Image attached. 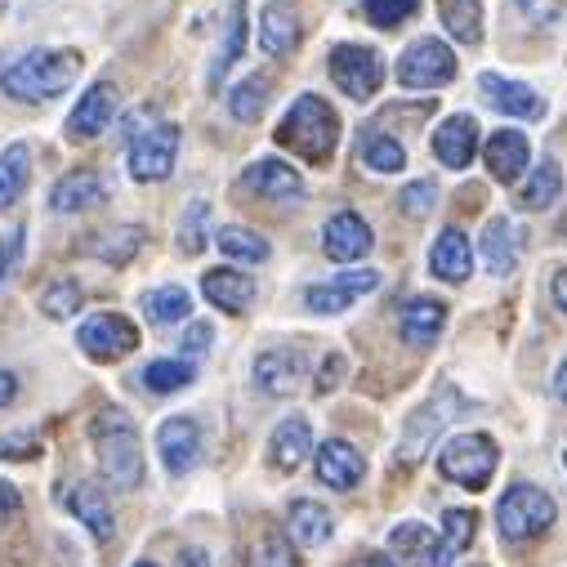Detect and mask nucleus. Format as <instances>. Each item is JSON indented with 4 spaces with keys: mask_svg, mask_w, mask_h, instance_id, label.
Returning <instances> with one entry per match:
<instances>
[{
    "mask_svg": "<svg viewBox=\"0 0 567 567\" xmlns=\"http://www.w3.org/2000/svg\"><path fill=\"white\" fill-rule=\"evenodd\" d=\"M81 54L76 50H28L0 68V94L19 103H45L59 99L76 76H81Z\"/></svg>",
    "mask_w": 567,
    "mask_h": 567,
    "instance_id": "f257e3e1",
    "label": "nucleus"
},
{
    "mask_svg": "<svg viewBox=\"0 0 567 567\" xmlns=\"http://www.w3.org/2000/svg\"><path fill=\"white\" fill-rule=\"evenodd\" d=\"M272 138H277V148H287L313 166H327L340 144V116L322 94H300L287 107V116L277 121Z\"/></svg>",
    "mask_w": 567,
    "mask_h": 567,
    "instance_id": "f03ea898",
    "label": "nucleus"
},
{
    "mask_svg": "<svg viewBox=\"0 0 567 567\" xmlns=\"http://www.w3.org/2000/svg\"><path fill=\"white\" fill-rule=\"evenodd\" d=\"M90 443L99 456V470L112 487L134 492L144 483V447H138V430L121 406H99V415L90 420Z\"/></svg>",
    "mask_w": 567,
    "mask_h": 567,
    "instance_id": "7ed1b4c3",
    "label": "nucleus"
},
{
    "mask_svg": "<svg viewBox=\"0 0 567 567\" xmlns=\"http://www.w3.org/2000/svg\"><path fill=\"white\" fill-rule=\"evenodd\" d=\"M501 465V452L487 434H456L443 452H439V474L456 487H470V492H483L492 483Z\"/></svg>",
    "mask_w": 567,
    "mask_h": 567,
    "instance_id": "20e7f679",
    "label": "nucleus"
},
{
    "mask_svg": "<svg viewBox=\"0 0 567 567\" xmlns=\"http://www.w3.org/2000/svg\"><path fill=\"white\" fill-rule=\"evenodd\" d=\"M554 496L549 492H540V487H532V483H514L505 496H501V505H496V527H501V536L505 540H532V536H540L549 523H554Z\"/></svg>",
    "mask_w": 567,
    "mask_h": 567,
    "instance_id": "39448f33",
    "label": "nucleus"
},
{
    "mask_svg": "<svg viewBox=\"0 0 567 567\" xmlns=\"http://www.w3.org/2000/svg\"><path fill=\"white\" fill-rule=\"evenodd\" d=\"M175 157H179V125L153 121L144 134L130 138L125 171H130L134 184H162L175 171Z\"/></svg>",
    "mask_w": 567,
    "mask_h": 567,
    "instance_id": "423d86ee",
    "label": "nucleus"
},
{
    "mask_svg": "<svg viewBox=\"0 0 567 567\" xmlns=\"http://www.w3.org/2000/svg\"><path fill=\"white\" fill-rule=\"evenodd\" d=\"M456 411H461V393H456V389H443V393H434L430 402H424L420 411H411V420L402 424L398 461H402V465H415V461H424V456H430L434 439L447 430Z\"/></svg>",
    "mask_w": 567,
    "mask_h": 567,
    "instance_id": "0eeeda50",
    "label": "nucleus"
},
{
    "mask_svg": "<svg viewBox=\"0 0 567 567\" xmlns=\"http://www.w3.org/2000/svg\"><path fill=\"white\" fill-rule=\"evenodd\" d=\"M456 81V54L434 41V37H420L402 50L398 59V85L402 90H443Z\"/></svg>",
    "mask_w": 567,
    "mask_h": 567,
    "instance_id": "6e6552de",
    "label": "nucleus"
},
{
    "mask_svg": "<svg viewBox=\"0 0 567 567\" xmlns=\"http://www.w3.org/2000/svg\"><path fill=\"white\" fill-rule=\"evenodd\" d=\"M327 68H331V81L358 103H367L384 81V63H380V54L371 45H336Z\"/></svg>",
    "mask_w": 567,
    "mask_h": 567,
    "instance_id": "1a4fd4ad",
    "label": "nucleus"
},
{
    "mask_svg": "<svg viewBox=\"0 0 567 567\" xmlns=\"http://www.w3.org/2000/svg\"><path fill=\"white\" fill-rule=\"evenodd\" d=\"M76 344H81V353L94 358V362H116V358H125V353L138 349V331H134V322L121 318V313H94V318L81 322Z\"/></svg>",
    "mask_w": 567,
    "mask_h": 567,
    "instance_id": "9d476101",
    "label": "nucleus"
},
{
    "mask_svg": "<svg viewBox=\"0 0 567 567\" xmlns=\"http://www.w3.org/2000/svg\"><path fill=\"white\" fill-rule=\"evenodd\" d=\"M309 375V353L300 344H277L255 358V384L272 398H291Z\"/></svg>",
    "mask_w": 567,
    "mask_h": 567,
    "instance_id": "9b49d317",
    "label": "nucleus"
},
{
    "mask_svg": "<svg viewBox=\"0 0 567 567\" xmlns=\"http://www.w3.org/2000/svg\"><path fill=\"white\" fill-rule=\"evenodd\" d=\"M375 287H380V272L375 268H353V272H344L336 281H318V287H309L305 291V305H309V313H344V309H353Z\"/></svg>",
    "mask_w": 567,
    "mask_h": 567,
    "instance_id": "f8f14e48",
    "label": "nucleus"
},
{
    "mask_svg": "<svg viewBox=\"0 0 567 567\" xmlns=\"http://www.w3.org/2000/svg\"><path fill=\"white\" fill-rule=\"evenodd\" d=\"M157 452H162V465L171 474H193L197 461H202V430L193 415H171L162 420L157 430Z\"/></svg>",
    "mask_w": 567,
    "mask_h": 567,
    "instance_id": "ddd939ff",
    "label": "nucleus"
},
{
    "mask_svg": "<svg viewBox=\"0 0 567 567\" xmlns=\"http://www.w3.org/2000/svg\"><path fill=\"white\" fill-rule=\"evenodd\" d=\"M313 452V424L305 415H287L268 439V465L277 474H296Z\"/></svg>",
    "mask_w": 567,
    "mask_h": 567,
    "instance_id": "4468645a",
    "label": "nucleus"
},
{
    "mask_svg": "<svg viewBox=\"0 0 567 567\" xmlns=\"http://www.w3.org/2000/svg\"><path fill=\"white\" fill-rule=\"evenodd\" d=\"M478 90H483V99H487L496 112H505V116L545 121V99H540L532 85H523V81H505V76H496V72H483V76H478Z\"/></svg>",
    "mask_w": 567,
    "mask_h": 567,
    "instance_id": "2eb2a0df",
    "label": "nucleus"
},
{
    "mask_svg": "<svg viewBox=\"0 0 567 567\" xmlns=\"http://www.w3.org/2000/svg\"><path fill=\"white\" fill-rule=\"evenodd\" d=\"M112 121H116V90H112L107 81H99V85H90V90L81 94V103L72 107V116H68V138L85 144V138H99Z\"/></svg>",
    "mask_w": 567,
    "mask_h": 567,
    "instance_id": "dca6fc26",
    "label": "nucleus"
},
{
    "mask_svg": "<svg viewBox=\"0 0 567 567\" xmlns=\"http://www.w3.org/2000/svg\"><path fill=\"white\" fill-rule=\"evenodd\" d=\"M241 188L255 193V197H264V202H300L305 197V179L287 162H277V157L246 166L241 171Z\"/></svg>",
    "mask_w": 567,
    "mask_h": 567,
    "instance_id": "f3484780",
    "label": "nucleus"
},
{
    "mask_svg": "<svg viewBox=\"0 0 567 567\" xmlns=\"http://www.w3.org/2000/svg\"><path fill=\"white\" fill-rule=\"evenodd\" d=\"M443 327H447V309H443L439 300H430V296H411V300L402 305V313H398V331H402V340H406L411 349L439 344Z\"/></svg>",
    "mask_w": 567,
    "mask_h": 567,
    "instance_id": "a211bd4d",
    "label": "nucleus"
},
{
    "mask_svg": "<svg viewBox=\"0 0 567 567\" xmlns=\"http://www.w3.org/2000/svg\"><path fill=\"white\" fill-rule=\"evenodd\" d=\"M523 246H527L523 224H514V219H492V224L483 228L478 255H483V264H487L496 277H509V272L518 268V259H523Z\"/></svg>",
    "mask_w": 567,
    "mask_h": 567,
    "instance_id": "6ab92c4d",
    "label": "nucleus"
},
{
    "mask_svg": "<svg viewBox=\"0 0 567 567\" xmlns=\"http://www.w3.org/2000/svg\"><path fill=\"white\" fill-rule=\"evenodd\" d=\"M478 153V121L474 116H447L439 130H434V157L447 166V171H465Z\"/></svg>",
    "mask_w": 567,
    "mask_h": 567,
    "instance_id": "aec40b11",
    "label": "nucleus"
},
{
    "mask_svg": "<svg viewBox=\"0 0 567 567\" xmlns=\"http://www.w3.org/2000/svg\"><path fill=\"white\" fill-rule=\"evenodd\" d=\"M322 246H327L331 259L353 264V259H362V255L371 250V224H367L358 210H340V215L327 219V228H322Z\"/></svg>",
    "mask_w": 567,
    "mask_h": 567,
    "instance_id": "412c9836",
    "label": "nucleus"
},
{
    "mask_svg": "<svg viewBox=\"0 0 567 567\" xmlns=\"http://www.w3.org/2000/svg\"><path fill=\"white\" fill-rule=\"evenodd\" d=\"M318 478L331 487V492H353L358 483H362V474H367V461L358 456V447H349L344 439H327L322 447H318Z\"/></svg>",
    "mask_w": 567,
    "mask_h": 567,
    "instance_id": "4be33fe9",
    "label": "nucleus"
},
{
    "mask_svg": "<svg viewBox=\"0 0 567 567\" xmlns=\"http://www.w3.org/2000/svg\"><path fill=\"white\" fill-rule=\"evenodd\" d=\"M99 202H107V184L94 171H72L50 193V210L54 215H81V210H94Z\"/></svg>",
    "mask_w": 567,
    "mask_h": 567,
    "instance_id": "5701e85b",
    "label": "nucleus"
},
{
    "mask_svg": "<svg viewBox=\"0 0 567 567\" xmlns=\"http://www.w3.org/2000/svg\"><path fill=\"white\" fill-rule=\"evenodd\" d=\"M63 505L85 523V532H90L94 540H112L116 518H112V505H107V496L99 492V483H72L68 496H63Z\"/></svg>",
    "mask_w": 567,
    "mask_h": 567,
    "instance_id": "b1692460",
    "label": "nucleus"
},
{
    "mask_svg": "<svg viewBox=\"0 0 567 567\" xmlns=\"http://www.w3.org/2000/svg\"><path fill=\"white\" fill-rule=\"evenodd\" d=\"M300 41V23H296V10L287 6V0H268V6L259 10V50L281 59L291 54Z\"/></svg>",
    "mask_w": 567,
    "mask_h": 567,
    "instance_id": "393cba45",
    "label": "nucleus"
},
{
    "mask_svg": "<svg viewBox=\"0 0 567 567\" xmlns=\"http://www.w3.org/2000/svg\"><path fill=\"white\" fill-rule=\"evenodd\" d=\"M202 291H206V300H210L215 309H224V313H246L250 300H255V281H250L246 272H237V268H210V272L202 277Z\"/></svg>",
    "mask_w": 567,
    "mask_h": 567,
    "instance_id": "a878e982",
    "label": "nucleus"
},
{
    "mask_svg": "<svg viewBox=\"0 0 567 567\" xmlns=\"http://www.w3.org/2000/svg\"><path fill=\"white\" fill-rule=\"evenodd\" d=\"M430 272L439 281H465L474 272V250H470V237L461 228H443L434 250H430Z\"/></svg>",
    "mask_w": 567,
    "mask_h": 567,
    "instance_id": "bb28decb",
    "label": "nucleus"
},
{
    "mask_svg": "<svg viewBox=\"0 0 567 567\" xmlns=\"http://www.w3.org/2000/svg\"><path fill=\"white\" fill-rule=\"evenodd\" d=\"M527 134H518V130H496L492 138H487V171H492V179H501V184H514L523 171H527Z\"/></svg>",
    "mask_w": 567,
    "mask_h": 567,
    "instance_id": "cd10ccee",
    "label": "nucleus"
},
{
    "mask_svg": "<svg viewBox=\"0 0 567 567\" xmlns=\"http://www.w3.org/2000/svg\"><path fill=\"white\" fill-rule=\"evenodd\" d=\"M331 532H336V518H331L327 505H318V501H296V505L287 509V536H291L296 545L318 549V545L331 540Z\"/></svg>",
    "mask_w": 567,
    "mask_h": 567,
    "instance_id": "c85d7f7f",
    "label": "nucleus"
},
{
    "mask_svg": "<svg viewBox=\"0 0 567 567\" xmlns=\"http://www.w3.org/2000/svg\"><path fill=\"white\" fill-rule=\"evenodd\" d=\"M389 549L411 563V567H434V554H439V536L424 527V523H398L389 532Z\"/></svg>",
    "mask_w": 567,
    "mask_h": 567,
    "instance_id": "c756f323",
    "label": "nucleus"
},
{
    "mask_svg": "<svg viewBox=\"0 0 567 567\" xmlns=\"http://www.w3.org/2000/svg\"><path fill=\"white\" fill-rule=\"evenodd\" d=\"M28 179H32V153L28 144H10L0 153V210H10L28 193Z\"/></svg>",
    "mask_w": 567,
    "mask_h": 567,
    "instance_id": "7c9ffc66",
    "label": "nucleus"
},
{
    "mask_svg": "<svg viewBox=\"0 0 567 567\" xmlns=\"http://www.w3.org/2000/svg\"><path fill=\"white\" fill-rule=\"evenodd\" d=\"M439 19L461 45L483 41V0H439Z\"/></svg>",
    "mask_w": 567,
    "mask_h": 567,
    "instance_id": "2f4dec72",
    "label": "nucleus"
},
{
    "mask_svg": "<svg viewBox=\"0 0 567 567\" xmlns=\"http://www.w3.org/2000/svg\"><path fill=\"white\" fill-rule=\"evenodd\" d=\"M474 532H478V514L474 509H447L443 514V540H439L434 567H447L461 549H470L474 545Z\"/></svg>",
    "mask_w": 567,
    "mask_h": 567,
    "instance_id": "473e14b6",
    "label": "nucleus"
},
{
    "mask_svg": "<svg viewBox=\"0 0 567 567\" xmlns=\"http://www.w3.org/2000/svg\"><path fill=\"white\" fill-rule=\"evenodd\" d=\"M558 193H563V171H558V162H540V166L527 175V184L518 188V206H523V210H545V206L558 202Z\"/></svg>",
    "mask_w": 567,
    "mask_h": 567,
    "instance_id": "72a5a7b5",
    "label": "nucleus"
},
{
    "mask_svg": "<svg viewBox=\"0 0 567 567\" xmlns=\"http://www.w3.org/2000/svg\"><path fill=\"white\" fill-rule=\"evenodd\" d=\"M358 153H362V166H367V171H375V175H398V171L406 166L402 144H398V138H389V134H380V130L362 134Z\"/></svg>",
    "mask_w": 567,
    "mask_h": 567,
    "instance_id": "f704fd0d",
    "label": "nucleus"
},
{
    "mask_svg": "<svg viewBox=\"0 0 567 567\" xmlns=\"http://www.w3.org/2000/svg\"><path fill=\"white\" fill-rule=\"evenodd\" d=\"M144 313H148V322H157V327L184 322V318L193 313V296H188L184 287H157V291L144 296Z\"/></svg>",
    "mask_w": 567,
    "mask_h": 567,
    "instance_id": "c9c22d12",
    "label": "nucleus"
},
{
    "mask_svg": "<svg viewBox=\"0 0 567 567\" xmlns=\"http://www.w3.org/2000/svg\"><path fill=\"white\" fill-rule=\"evenodd\" d=\"M193 380H197V367H193L188 358H157V362L144 367V384H148L153 393H179V389H188Z\"/></svg>",
    "mask_w": 567,
    "mask_h": 567,
    "instance_id": "e433bc0d",
    "label": "nucleus"
},
{
    "mask_svg": "<svg viewBox=\"0 0 567 567\" xmlns=\"http://www.w3.org/2000/svg\"><path fill=\"white\" fill-rule=\"evenodd\" d=\"M268 107V76H241L233 90H228V112L237 121H259V112Z\"/></svg>",
    "mask_w": 567,
    "mask_h": 567,
    "instance_id": "4c0bfd02",
    "label": "nucleus"
},
{
    "mask_svg": "<svg viewBox=\"0 0 567 567\" xmlns=\"http://www.w3.org/2000/svg\"><path fill=\"white\" fill-rule=\"evenodd\" d=\"M219 250H224V259H241V264H264L268 259V241L259 237V233H250V228H241V224H228V228H219Z\"/></svg>",
    "mask_w": 567,
    "mask_h": 567,
    "instance_id": "58836bf2",
    "label": "nucleus"
},
{
    "mask_svg": "<svg viewBox=\"0 0 567 567\" xmlns=\"http://www.w3.org/2000/svg\"><path fill=\"white\" fill-rule=\"evenodd\" d=\"M81 281H72V277H54L50 287L41 291V313L45 318H54V322H63V318H72L76 309H81Z\"/></svg>",
    "mask_w": 567,
    "mask_h": 567,
    "instance_id": "ea45409f",
    "label": "nucleus"
},
{
    "mask_svg": "<svg viewBox=\"0 0 567 567\" xmlns=\"http://www.w3.org/2000/svg\"><path fill=\"white\" fill-rule=\"evenodd\" d=\"M250 567H300V554L291 545V536L281 532H264L250 549Z\"/></svg>",
    "mask_w": 567,
    "mask_h": 567,
    "instance_id": "a19ab883",
    "label": "nucleus"
},
{
    "mask_svg": "<svg viewBox=\"0 0 567 567\" xmlns=\"http://www.w3.org/2000/svg\"><path fill=\"white\" fill-rule=\"evenodd\" d=\"M241 45H246V10L237 6V10H233V19H228V37H224V50H219V54H215V63H210V85H219V81H224V72L237 63Z\"/></svg>",
    "mask_w": 567,
    "mask_h": 567,
    "instance_id": "79ce46f5",
    "label": "nucleus"
},
{
    "mask_svg": "<svg viewBox=\"0 0 567 567\" xmlns=\"http://www.w3.org/2000/svg\"><path fill=\"white\" fill-rule=\"evenodd\" d=\"M206 224H210V206L206 202H193L184 210V224H179V250L184 255H202L206 250Z\"/></svg>",
    "mask_w": 567,
    "mask_h": 567,
    "instance_id": "37998d69",
    "label": "nucleus"
},
{
    "mask_svg": "<svg viewBox=\"0 0 567 567\" xmlns=\"http://www.w3.org/2000/svg\"><path fill=\"white\" fill-rule=\"evenodd\" d=\"M362 10L375 28H398L420 10V0H362Z\"/></svg>",
    "mask_w": 567,
    "mask_h": 567,
    "instance_id": "c03bdc74",
    "label": "nucleus"
},
{
    "mask_svg": "<svg viewBox=\"0 0 567 567\" xmlns=\"http://www.w3.org/2000/svg\"><path fill=\"white\" fill-rule=\"evenodd\" d=\"M138 246H144V228H121V233H112V237L99 241V255L107 264H125V259H134Z\"/></svg>",
    "mask_w": 567,
    "mask_h": 567,
    "instance_id": "a18cd8bd",
    "label": "nucleus"
},
{
    "mask_svg": "<svg viewBox=\"0 0 567 567\" xmlns=\"http://www.w3.org/2000/svg\"><path fill=\"white\" fill-rule=\"evenodd\" d=\"M344 371H349V358H344V353H327V358H322V371H318V380H313V389H318V393H331V389L344 380Z\"/></svg>",
    "mask_w": 567,
    "mask_h": 567,
    "instance_id": "49530a36",
    "label": "nucleus"
},
{
    "mask_svg": "<svg viewBox=\"0 0 567 567\" xmlns=\"http://www.w3.org/2000/svg\"><path fill=\"white\" fill-rule=\"evenodd\" d=\"M23 228H10L6 237H0V281H6L10 272H14V264H19V255H23Z\"/></svg>",
    "mask_w": 567,
    "mask_h": 567,
    "instance_id": "de8ad7c7",
    "label": "nucleus"
},
{
    "mask_svg": "<svg viewBox=\"0 0 567 567\" xmlns=\"http://www.w3.org/2000/svg\"><path fill=\"white\" fill-rule=\"evenodd\" d=\"M527 23H558V0H514Z\"/></svg>",
    "mask_w": 567,
    "mask_h": 567,
    "instance_id": "09e8293b",
    "label": "nucleus"
},
{
    "mask_svg": "<svg viewBox=\"0 0 567 567\" xmlns=\"http://www.w3.org/2000/svg\"><path fill=\"white\" fill-rule=\"evenodd\" d=\"M430 202H434V184H430V179H415V184L406 188V197H402V206H406L411 215H420Z\"/></svg>",
    "mask_w": 567,
    "mask_h": 567,
    "instance_id": "8fccbe9b",
    "label": "nucleus"
},
{
    "mask_svg": "<svg viewBox=\"0 0 567 567\" xmlns=\"http://www.w3.org/2000/svg\"><path fill=\"white\" fill-rule=\"evenodd\" d=\"M210 340H215V331L206 322H193L184 331V353H202V349H210Z\"/></svg>",
    "mask_w": 567,
    "mask_h": 567,
    "instance_id": "3c124183",
    "label": "nucleus"
},
{
    "mask_svg": "<svg viewBox=\"0 0 567 567\" xmlns=\"http://www.w3.org/2000/svg\"><path fill=\"white\" fill-rule=\"evenodd\" d=\"M14 443H0V456L6 461H28V456H37V443L28 439V434H10Z\"/></svg>",
    "mask_w": 567,
    "mask_h": 567,
    "instance_id": "603ef678",
    "label": "nucleus"
},
{
    "mask_svg": "<svg viewBox=\"0 0 567 567\" xmlns=\"http://www.w3.org/2000/svg\"><path fill=\"white\" fill-rule=\"evenodd\" d=\"M19 509H23V496H19V487L0 478V523H6V518H14Z\"/></svg>",
    "mask_w": 567,
    "mask_h": 567,
    "instance_id": "864d4df0",
    "label": "nucleus"
},
{
    "mask_svg": "<svg viewBox=\"0 0 567 567\" xmlns=\"http://www.w3.org/2000/svg\"><path fill=\"white\" fill-rule=\"evenodd\" d=\"M14 398H19V375L0 367V406H10Z\"/></svg>",
    "mask_w": 567,
    "mask_h": 567,
    "instance_id": "5fc2aeb1",
    "label": "nucleus"
},
{
    "mask_svg": "<svg viewBox=\"0 0 567 567\" xmlns=\"http://www.w3.org/2000/svg\"><path fill=\"white\" fill-rule=\"evenodd\" d=\"M549 296H554V305L567 313V268H558V272H554V287H549Z\"/></svg>",
    "mask_w": 567,
    "mask_h": 567,
    "instance_id": "6e6d98bb",
    "label": "nucleus"
},
{
    "mask_svg": "<svg viewBox=\"0 0 567 567\" xmlns=\"http://www.w3.org/2000/svg\"><path fill=\"white\" fill-rule=\"evenodd\" d=\"M179 567H210V558H206V549H184Z\"/></svg>",
    "mask_w": 567,
    "mask_h": 567,
    "instance_id": "4d7b16f0",
    "label": "nucleus"
},
{
    "mask_svg": "<svg viewBox=\"0 0 567 567\" xmlns=\"http://www.w3.org/2000/svg\"><path fill=\"white\" fill-rule=\"evenodd\" d=\"M554 393H558V402H567V358H563V367L554 371Z\"/></svg>",
    "mask_w": 567,
    "mask_h": 567,
    "instance_id": "13d9d810",
    "label": "nucleus"
},
{
    "mask_svg": "<svg viewBox=\"0 0 567 567\" xmlns=\"http://www.w3.org/2000/svg\"><path fill=\"white\" fill-rule=\"evenodd\" d=\"M353 567H393V558H384V554H367V558H358Z\"/></svg>",
    "mask_w": 567,
    "mask_h": 567,
    "instance_id": "bf43d9fd",
    "label": "nucleus"
},
{
    "mask_svg": "<svg viewBox=\"0 0 567 567\" xmlns=\"http://www.w3.org/2000/svg\"><path fill=\"white\" fill-rule=\"evenodd\" d=\"M134 567H157V563H134Z\"/></svg>",
    "mask_w": 567,
    "mask_h": 567,
    "instance_id": "052dcab7",
    "label": "nucleus"
},
{
    "mask_svg": "<svg viewBox=\"0 0 567 567\" xmlns=\"http://www.w3.org/2000/svg\"><path fill=\"white\" fill-rule=\"evenodd\" d=\"M563 461H567V456H563Z\"/></svg>",
    "mask_w": 567,
    "mask_h": 567,
    "instance_id": "680f3d73",
    "label": "nucleus"
}]
</instances>
